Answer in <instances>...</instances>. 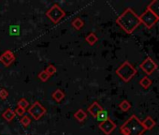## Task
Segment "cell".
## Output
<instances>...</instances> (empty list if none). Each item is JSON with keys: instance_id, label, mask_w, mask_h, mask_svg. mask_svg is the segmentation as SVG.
<instances>
[{"instance_id": "cell-24", "label": "cell", "mask_w": 159, "mask_h": 135, "mask_svg": "<svg viewBox=\"0 0 159 135\" xmlns=\"http://www.w3.org/2000/svg\"><path fill=\"white\" fill-rule=\"evenodd\" d=\"M20 33V27L18 26H11L10 27V34L12 36H17Z\"/></svg>"}, {"instance_id": "cell-15", "label": "cell", "mask_w": 159, "mask_h": 135, "mask_svg": "<svg viewBox=\"0 0 159 135\" xmlns=\"http://www.w3.org/2000/svg\"><path fill=\"white\" fill-rule=\"evenodd\" d=\"M52 99L56 101V102H61L64 99H65V93L61 90V89H56L52 94Z\"/></svg>"}, {"instance_id": "cell-16", "label": "cell", "mask_w": 159, "mask_h": 135, "mask_svg": "<svg viewBox=\"0 0 159 135\" xmlns=\"http://www.w3.org/2000/svg\"><path fill=\"white\" fill-rule=\"evenodd\" d=\"M85 40H86V42H87L88 44L94 45V44L98 40V38L97 37V35H96L94 32H91V33H89V34L86 36Z\"/></svg>"}, {"instance_id": "cell-11", "label": "cell", "mask_w": 159, "mask_h": 135, "mask_svg": "<svg viewBox=\"0 0 159 135\" xmlns=\"http://www.w3.org/2000/svg\"><path fill=\"white\" fill-rule=\"evenodd\" d=\"M147 9L151 11L159 19V0H153V1H152L148 5Z\"/></svg>"}, {"instance_id": "cell-22", "label": "cell", "mask_w": 159, "mask_h": 135, "mask_svg": "<svg viewBox=\"0 0 159 135\" xmlns=\"http://www.w3.org/2000/svg\"><path fill=\"white\" fill-rule=\"evenodd\" d=\"M17 105H18V107H21V108L26 109V108L29 106V102L27 101V100H26V99L22 98L21 100H18Z\"/></svg>"}, {"instance_id": "cell-9", "label": "cell", "mask_w": 159, "mask_h": 135, "mask_svg": "<svg viewBox=\"0 0 159 135\" xmlns=\"http://www.w3.org/2000/svg\"><path fill=\"white\" fill-rule=\"evenodd\" d=\"M15 60V55L11 50L5 51L1 55H0V62H1L5 67L11 66Z\"/></svg>"}, {"instance_id": "cell-27", "label": "cell", "mask_w": 159, "mask_h": 135, "mask_svg": "<svg viewBox=\"0 0 159 135\" xmlns=\"http://www.w3.org/2000/svg\"><path fill=\"white\" fill-rule=\"evenodd\" d=\"M15 114H18L19 116H24L25 115V109H24V108H21V107H18L17 106V108L15 109Z\"/></svg>"}, {"instance_id": "cell-5", "label": "cell", "mask_w": 159, "mask_h": 135, "mask_svg": "<svg viewBox=\"0 0 159 135\" xmlns=\"http://www.w3.org/2000/svg\"><path fill=\"white\" fill-rule=\"evenodd\" d=\"M139 20H140V23L144 26H146L148 29H151L159 21V19L151 11H149L148 9H146V11L141 15H139Z\"/></svg>"}, {"instance_id": "cell-7", "label": "cell", "mask_w": 159, "mask_h": 135, "mask_svg": "<svg viewBox=\"0 0 159 135\" xmlns=\"http://www.w3.org/2000/svg\"><path fill=\"white\" fill-rule=\"evenodd\" d=\"M157 64L151 58V57H147L146 59L143 60V62L139 65V68L140 69L146 73L147 76L149 75H152L154 71L157 69Z\"/></svg>"}, {"instance_id": "cell-6", "label": "cell", "mask_w": 159, "mask_h": 135, "mask_svg": "<svg viewBox=\"0 0 159 135\" xmlns=\"http://www.w3.org/2000/svg\"><path fill=\"white\" fill-rule=\"evenodd\" d=\"M47 110L46 108L43 107V105L39 102V101H35L31 107L28 109V114L35 119V120H39L45 114H46Z\"/></svg>"}, {"instance_id": "cell-21", "label": "cell", "mask_w": 159, "mask_h": 135, "mask_svg": "<svg viewBox=\"0 0 159 135\" xmlns=\"http://www.w3.org/2000/svg\"><path fill=\"white\" fill-rule=\"evenodd\" d=\"M46 72H47V74L51 77V76H52V75H54L55 73H56V72H57V69H56V67L55 66H53V65H49L47 68H46V70H44Z\"/></svg>"}, {"instance_id": "cell-1", "label": "cell", "mask_w": 159, "mask_h": 135, "mask_svg": "<svg viewBox=\"0 0 159 135\" xmlns=\"http://www.w3.org/2000/svg\"><path fill=\"white\" fill-rule=\"evenodd\" d=\"M116 24L127 34H132L141 24L139 15L130 8H127L116 19Z\"/></svg>"}, {"instance_id": "cell-8", "label": "cell", "mask_w": 159, "mask_h": 135, "mask_svg": "<svg viewBox=\"0 0 159 135\" xmlns=\"http://www.w3.org/2000/svg\"><path fill=\"white\" fill-rule=\"evenodd\" d=\"M98 128L106 134V135H111V132L116 128V124L111 119H107L106 121L102 122V123H99L98 125Z\"/></svg>"}, {"instance_id": "cell-2", "label": "cell", "mask_w": 159, "mask_h": 135, "mask_svg": "<svg viewBox=\"0 0 159 135\" xmlns=\"http://www.w3.org/2000/svg\"><path fill=\"white\" fill-rule=\"evenodd\" d=\"M145 131L141 121L135 114H132L120 128L123 135H142Z\"/></svg>"}, {"instance_id": "cell-25", "label": "cell", "mask_w": 159, "mask_h": 135, "mask_svg": "<svg viewBox=\"0 0 159 135\" xmlns=\"http://www.w3.org/2000/svg\"><path fill=\"white\" fill-rule=\"evenodd\" d=\"M21 123H22V125H23L24 127H28V126L30 125V123H31V119H30L29 116L24 115V116H22V118H21Z\"/></svg>"}, {"instance_id": "cell-12", "label": "cell", "mask_w": 159, "mask_h": 135, "mask_svg": "<svg viewBox=\"0 0 159 135\" xmlns=\"http://www.w3.org/2000/svg\"><path fill=\"white\" fill-rule=\"evenodd\" d=\"M141 123H142V126H143V128H145V130H151V129H152V128L155 127V125H156L155 121H154L151 116H147L143 121H141Z\"/></svg>"}, {"instance_id": "cell-4", "label": "cell", "mask_w": 159, "mask_h": 135, "mask_svg": "<svg viewBox=\"0 0 159 135\" xmlns=\"http://www.w3.org/2000/svg\"><path fill=\"white\" fill-rule=\"evenodd\" d=\"M46 16L53 24H58L66 16V12L59 5L54 4L46 12Z\"/></svg>"}, {"instance_id": "cell-26", "label": "cell", "mask_w": 159, "mask_h": 135, "mask_svg": "<svg viewBox=\"0 0 159 135\" xmlns=\"http://www.w3.org/2000/svg\"><path fill=\"white\" fill-rule=\"evenodd\" d=\"M9 97V92L5 88L0 89V99L1 100H6Z\"/></svg>"}, {"instance_id": "cell-19", "label": "cell", "mask_w": 159, "mask_h": 135, "mask_svg": "<svg viewBox=\"0 0 159 135\" xmlns=\"http://www.w3.org/2000/svg\"><path fill=\"white\" fill-rule=\"evenodd\" d=\"M84 26V21L81 18H76L72 21V26L76 29V30H80L82 29Z\"/></svg>"}, {"instance_id": "cell-23", "label": "cell", "mask_w": 159, "mask_h": 135, "mask_svg": "<svg viewBox=\"0 0 159 135\" xmlns=\"http://www.w3.org/2000/svg\"><path fill=\"white\" fill-rule=\"evenodd\" d=\"M38 77H39V79L40 81H42V82H47V81L49 80V78H50V76L47 74V72H46L45 71H41V72L39 73Z\"/></svg>"}, {"instance_id": "cell-18", "label": "cell", "mask_w": 159, "mask_h": 135, "mask_svg": "<svg viewBox=\"0 0 159 135\" xmlns=\"http://www.w3.org/2000/svg\"><path fill=\"white\" fill-rule=\"evenodd\" d=\"M97 120L99 122V123H102V122H104V121H106L107 119H109L110 117H109V114H108V112L106 111V110H102L100 113H98V114L97 115Z\"/></svg>"}, {"instance_id": "cell-20", "label": "cell", "mask_w": 159, "mask_h": 135, "mask_svg": "<svg viewBox=\"0 0 159 135\" xmlns=\"http://www.w3.org/2000/svg\"><path fill=\"white\" fill-rule=\"evenodd\" d=\"M119 108H120L123 112H127V111H129V110H130V108H131V104H130V102H129L128 100H123V101H121V102H120V104H119Z\"/></svg>"}, {"instance_id": "cell-3", "label": "cell", "mask_w": 159, "mask_h": 135, "mask_svg": "<svg viewBox=\"0 0 159 135\" xmlns=\"http://www.w3.org/2000/svg\"><path fill=\"white\" fill-rule=\"evenodd\" d=\"M115 72L125 83H128L137 74L138 71L128 61H125L116 70Z\"/></svg>"}, {"instance_id": "cell-13", "label": "cell", "mask_w": 159, "mask_h": 135, "mask_svg": "<svg viewBox=\"0 0 159 135\" xmlns=\"http://www.w3.org/2000/svg\"><path fill=\"white\" fill-rule=\"evenodd\" d=\"M74 117L76 120H78L79 122H84L86 118H87V113L83 110V109H79L75 114H74Z\"/></svg>"}, {"instance_id": "cell-17", "label": "cell", "mask_w": 159, "mask_h": 135, "mask_svg": "<svg viewBox=\"0 0 159 135\" xmlns=\"http://www.w3.org/2000/svg\"><path fill=\"white\" fill-rule=\"evenodd\" d=\"M152 80L148 77V76H144L143 78H141V80L139 81V85L144 88V89H148L151 86H152Z\"/></svg>"}, {"instance_id": "cell-14", "label": "cell", "mask_w": 159, "mask_h": 135, "mask_svg": "<svg viewBox=\"0 0 159 135\" xmlns=\"http://www.w3.org/2000/svg\"><path fill=\"white\" fill-rule=\"evenodd\" d=\"M15 115H16L15 112H14L13 110L10 109V108L7 109V110L2 114L3 118H4L6 121H8V122H11V121L13 120V118L15 117Z\"/></svg>"}, {"instance_id": "cell-10", "label": "cell", "mask_w": 159, "mask_h": 135, "mask_svg": "<svg viewBox=\"0 0 159 135\" xmlns=\"http://www.w3.org/2000/svg\"><path fill=\"white\" fill-rule=\"evenodd\" d=\"M102 110H104L103 108H102V106L98 102V101H95V102H93L88 108H87V111H88V113L93 116V117H97V115L98 114V113H100Z\"/></svg>"}]
</instances>
